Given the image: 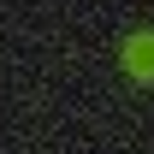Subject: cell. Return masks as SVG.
<instances>
[{
	"mask_svg": "<svg viewBox=\"0 0 154 154\" xmlns=\"http://www.w3.org/2000/svg\"><path fill=\"white\" fill-rule=\"evenodd\" d=\"M125 59H131L136 77H154V36H136L131 48H125Z\"/></svg>",
	"mask_w": 154,
	"mask_h": 154,
	"instance_id": "1",
	"label": "cell"
}]
</instances>
